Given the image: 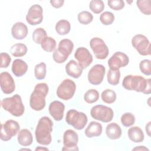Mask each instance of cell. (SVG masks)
I'll return each mask as SVG.
<instances>
[{"instance_id": "6da1fadb", "label": "cell", "mask_w": 151, "mask_h": 151, "mask_svg": "<svg viewBox=\"0 0 151 151\" xmlns=\"http://www.w3.org/2000/svg\"><path fill=\"white\" fill-rule=\"evenodd\" d=\"M122 86L127 90L142 92L146 94L151 93V80L135 75H127L123 78Z\"/></svg>"}, {"instance_id": "7a4b0ae2", "label": "cell", "mask_w": 151, "mask_h": 151, "mask_svg": "<svg viewBox=\"0 0 151 151\" xmlns=\"http://www.w3.org/2000/svg\"><path fill=\"white\" fill-rule=\"evenodd\" d=\"M52 127V121L48 117H42L38 120L35 131L37 142L44 146L49 145L52 141L51 132Z\"/></svg>"}, {"instance_id": "3957f363", "label": "cell", "mask_w": 151, "mask_h": 151, "mask_svg": "<svg viewBox=\"0 0 151 151\" xmlns=\"http://www.w3.org/2000/svg\"><path fill=\"white\" fill-rule=\"evenodd\" d=\"M49 88L45 83L36 84L29 99V106L35 111H41L45 106V97L48 93Z\"/></svg>"}, {"instance_id": "277c9868", "label": "cell", "mask_w": 151, "mask_h": 151, "mask_svg": "<svg viewBox=\"0 0 151 151\" xmlns=\"http://www.w3.org/2000/svg\"><path fill=\"white\" fill-rule=\"evenodd\" d=\"M2 108L15 117L21 116L25 111V107L22 103L21 96L14 94L11 97H6L1 101Z\"/></svg>"}, {"instance_id": "5b68a950", "label": "cell", "mask_w": 151, "mask_h": 151, "mask_svg": "<svg viewBox=\"0 0 151 151\" xmlns=\"http://www.w3.org/2000/svg\"><path fill=\"white\" fill-rule=\"evenodd\" d=\"M65 121L68 124L72 126L75 129L80 130L84 128L88 119L87 115L83 112L71 109L67 112Z\"/></svg>"}, {"instance_id": "8992f818", "label": "cell", "mask_w": 151, "mask_h": 151, "mask_svg": "<svg viewBox=\"0 0 151 151\" xmlns=\"http://www.w3.org/2000/svg\"><path fill=\"white\" fill-rule=\"evenodd\" d=\"M90 114L95 120L104 123H108L112 120L114 116V112L111 108L102 104H99L91 108Z\"/></svg>"}, {"instance_id": "52a82bcc", "label": "cell", "mask_w": 151, "mask_h": 151, "mask_svg": "<svg viewBox=\"0 0 151 151\" xmlns=\"http://www.w3.org/2000/svg\"><path fill=\"white\" fill-rule=\"evenodd\" d=\"M76 90L75 83L68 78L64 80L58 86L57 96L64 100L71 99L74 95Z\"/></svg>"}, {"instance_id": "ba28073f", "label": "cell", "mask_w": 151, "mask_h": 151, "mask_svg": "<svg viewBox=\"0 0 151 151\" xmlns=\"http://www.w3.org/2000/svg\"><path fill=\"white\" fill-rule=\"evenodd\" d=\"M20 129L19 123L14 120H8L1 124L0 138L3 141H8L15 136Z\"/></svg>"}, {"instance_id": "9c48e42d", "label": "cell", "mask_w": 151, "mask_h": 151, "mask_svg": "<svg viewBox=\"0 0 151 151\" xmlns=\"http://www.w3.org/2000/svg\"><path fill=\"white\" fill-rule=\"evenodd\" d=\"M132 44L139 54L150 55V43L148 38L143 34H136L132 39Z\"/></svg>"}, {"instance_id": "30bf717a", "label": "cell", "mask_w": 151, "mask_h": 151, "mask_svg": "<svg viewBox=\"0 0 151 151\" xmlns=\"http://www.w3.org/2000/svg\"><path fill=\"white\" fill-rule=\"evenodd\" d=\"M90 46L97 59L104 60L107 57L109 54V48L101 38L99 37L91 38Z\"/></svg>"}, {"instance_id": "8fae6325", "label": "cell", "mask_w": 151, "mask_h": 151, "mask_svg": "<svg viewBox=\"0 0 151 151\" xmlns=\"http://www.w3.org/2000/svg\"><path fill=\"white\" fill-rule=\"evenodd\" d=\"M106 68L102 64H96L89 70L87 75L89 83L93 85L100 84L104 78Z\"/></svg>"}, {"instance_id": "7c38bea8", "label": "cell", "mask_w": 151, "mask_h": 151, "mask_svg": "<svg viewBox=\"0 0 151 151\" xmlns=\"http://www.w3.org/2000/svg\"><path fill=\"white\" fill-rule=\"evenodd\" d=\"M78 142V136L73 130L68 129L63 134V150H78L77 143Z\"/></svg>"}, {"instance_id": "4fadbf2b", "label": "cell", "mask_w": 151, "mask_h": 151, "mask_svg": "<svg viewBox=\"0 0 151 151\" xmlns=\"http://www.w3.org/2000/svg\"><path fill=\"white\" fill-rule=\"evenodd\" d=\"M43 20V9L38 4L32 5L26 15V21L31 25H36L41 23Z\"/></svg>"}, {"instance_id": "5bb4252c", "label": "cell", "mask_w": 151, "mask_h": 151, "mask_svg": "<svg viewBox=\"0 0 151 151\" xmlns=\"http://www.w3.org/2000/svg\"><path fill=\"white\" fill-rule=\"evenodd\" d=\"M129 63V57L120 51L114 53L108 60V65L110 70H119L121 67H126Z\"/></svg>"}, {"instance_id": "9a60e30c", "label": "cell", "mask_w": 151, "mask_h": 151, "mask_svg": "<svg viewBox=\"0 0 151 151\" xmlns=\"http://www.w3.org/2000/svg\"><path fill=\"white\" fill-rule=\"evenodd\" d=\"M74 57L78 65L83 70L88 67L93 62V56L88 50L85 47L78 48L74 53Z\"/></svg>"}, {"instance_id": "2e32d148", "label": "cell", "mask_w": 151, "mask_h": 151, "mask_svg": "<svg viewBox=\"0 0 151 151\" xmlns=\"http://www.w3.org/2000/svg\"><path fill=\"white\" fill-rule=\"evenodd\" d=\"M0 85L2 92L6 94H11L15 91V81L11 75L6 71L0 74Z\"/></svg>"}, {"instance_id": "e0dca14e", "label": "cell", "mask_w": 151, "mask_h": 151, "mask_svg": "<svg viewBox=\"0 0 151 151\" xmlns=\"http://www.w3.org/2000/svg\"><path fill=\"white\" fill-rule=\"evenodd\" d=\"M64 109V104L62 102L58 100L52 101L48 107L50 114L56 121H60L63 119Z\"/></svg>"}, {"instance_id": "ac0fdd59", "label": "cell", "mask_w": 151, "mask_h": 151, "mask_svg": "<svg viewBox=\"0 0 151 151\" xmlns=\"http://www.w3.org/2000/svg\"><path fill=\"white\" fill-rule=\"evenodd\" d=\"M28 28L22 22H17L13 25L11 28V34L16 40H23L28 34Z\"/></svg>"}, {"instance_id": "d6986e66", "label": "cell", "mask_w": 151, "mask_h": 151, "mask_svg": "<svg viewBox=\"0 0 151 151\" xmlns=\"http://www.w3.org/2000/svg\"><path fill=\"white\" fill-rule=\"evenodd\" d=\"M65 69L66 73L69 76L74 78H79L83 73V69L74 60H70L66 64Z\"/></svg>"}, {"instance_id": "ffe728a7", "label": "cell", "mask_w": 151, "mask_h": 151, "mask_svg": "<svg viewBox=\"0 0 151 151\" xmlns=\"http://www.w3.org/2000/svg\"><path fill=\"white\" fill-rule=\"evenodd\" d=\"M11 69L12 73L16 77H22L27 71L28 64L21 59H16L12 63Z\"/></svg>"}, {"instance_id": "44dd1931", "label": "cell", "mask_w": 151, "mask_h": 151, "mask_svg": "<svg viewBox=\"0 0 151 151\" xmlns=\"http://www.w3.org/2000/svg\"><path fill=\"white\" fill-rule=\"evenodd\" d=\"M102 125L97 122L92 121L89 123L84 133L87 137L91 138L100 136L102 133Z\"/></svg>"}, {"instance_id": "7402d4cb", "label": "cell", "mask_w": 151, "mask_h": 151, "mask_svg": "<svg viewBox=\"0 0 151 151\" xmlns=\"http://www.w3.org/2000/svg\"><path fill=\"white\" fill-rule=\"evenodd\" d=\"M74 48V44L72 41L69 39H63L58 44V51L63 55L68 58V56L71 54Z\"/></svg>"}, {"instance_id": "603a6c76", "label": "cell", "mask_w": 151, "mask_h": 151, "mask_svg": "<svg viewBox=\"0 0 151 151\" xmlns=\"http://www.w3.org/2000/svg\"><path fill=\"white\" fill-rule=\"evenodd\" d=\"M122 132L120 126L116 123H111L109 124L106 128V134L107 137L111 140L119 139L122 135Z\"/></svg>"}, {"instance_id": "cb8c5ba5", "label": "cell", "mask_w": 151, "mask_h": 151, "mask_svg": "<svg viewBox=\"0 0 151 151\" xmlns=\"http://www.w3.org/2000/svg\"><path fill=\"white\" fill-rule=\"evenodd\" d=\"M17 140L19 144L22 146H30L33 142L32 133L28 129H23L19 132Z\"/></svg>"}, {"instance_id": "d4e9b609", "label": "cell", "mask_w": 151, "mask_h": 151, "mask_svg": "<svg viewBox=\"0 0 151 151\" xmlns=\"http://www.w3.org/2000/svg\"><path fill=\"white\" fill-rule=\"evenodd\" d=\"M129 139L134 143H140L144 140L145 136L143 130L138 126L130 127L127 132Z\"/></svg>"}, {"instance_id": "484cf974", "label": "cell", "mask_w": 151, "mask_h": 151, "mask_svg": "<svg viewBox=\"0 0 151 151\" xmlns=\"http://www.w3.org/2000/svg\"><path fill=\"white\" fill-rule=\"evenodd\" d=\"M27 47L23 43H16L10 48L11 54L15 57H21L25 55L27 52Z\"/></svg>"}, {"instance_id": "4316f807", "label": "cell", "mask_w": 151, "mask_h": 151, "mask_svg": "<svg viewBox=\"0 0 151 151\" xmlns=\"http://www.w3.org/2000/svg\"><path fill=\"white\" fill-rule=\"evenodd\" d=\"M55 31L61 35L67 34L71 29V25L68 21L66 19H61L55 24Z\"/></svg>"}, {"instance_id": "83f0119b", "label": "cell", "mask_w": 151, "mask_h": 151, "mask_svg": "<svg viewBox=\"0 0 151 151\" xmlns=\"http://www.w3.org/2000/svg\"><path fill=\"white\" fill-rule=\"evenodd\" d=\"M120 72L119 70H109L107 74L108 83L112 86H116L119 83Z\"/></svg>"}, {"instance_id": "f1b7e54d", "label": "cell", "mask_w": 151, "mask_h": 151, "mask_svg": "<svg viewBox=\"0 0 151 151\" xmlns=\"http://www.w3.org/2000/svg\"><path fill=\"white\" fill-rule=\"evenodd\" d=\"M102 101L107 104L113 103L116 100V93L111 89H106L101 94Z\"/></svg>"}, {"instance_id": "f546056e", "label": "cell", "mask_w": 151, "mask_h": 151, "mask_svg": "<svg viewBox=\"0 0 151 151\" xmlns=\"http://www.w3.org/2000/svg\"><path fill=\"white\" fill-rule=\"evenodd\" d=\"M47 73L46 64L41 62L35 65L34 68V76L37 80H43L45 78Z\"/></svg>"}, {"instance_id": "4dcf8cb0", "label": "cell", "mask_w": 151, "mask_h": 151, "mask_svg": "<svg viewBox=\"0 0 151 151\" xmlns=\"http://www.w3.org/2000/svg\"><path fill=\"white\" fill-rule=\"evenodd\" d=\"M40 45L44 51L50 52L55 50L56 47V41L52 37H47Z\"/></svg>"}, {"instance_id": "1f68e13d", "label": "cell", "mask_w": 151, "mask_h": 151, "mask_svg": "<svg viewBox=\"0 0 151 151\" xmlns=\"http://www.w3.org/2000/svg\"><path fill=\"white\" fill-rule=\"evenodd\" d=\"M136 4L140 11L145 15H150L151 14V1L150 0H138Z\"/></svg>"}, {"instance_id": "d6a6232c", "label": "cell", "mask_w": 151, "mask_h": 151, "mask_svg": "<svg viewBox=\"0 0 151 151\" xmlns=\"http://www.w3.org/2000/svg\"><path fill=\"white\" fill-rule=\"evenodd\" d=\"M32 40L38 44H41L42 41L47 37V34L44 29L42 28H36L32 33Z\"/></svg>"}, {"instance_id": "836d02e7", "label": "cell", "mask_w": 151, "mask_h": 151, "mask_svg": "<svg viewBox=\"0 0 151 151\" xmlns=\"http://www.w3.org/2000/svg\"><path fill=\"white\" fill-rule=\"evenodd\" d=\"M99 99V93L95 89H90L84 95V101L89 104L96 102Z\"/></svg>"}, {"instance_id": "e575fe53", "label": "cell", "mask_w": 151, "mask_h": 151, "mask_svg": "<svg viewBox=\"0 0 151 151\" xmlns=\"http://www.w3.org/2000/svg\"><path fill=\"white\" fill-rule=\"evenodd\" d=\"M89 8L94 14H100L104 8V4L101 0H92L90 2Z\"/></svg>"}, {"instance_id": "d590c367", "label": "cell", "mask_w": 151, "mask_h": 151, "mask_svg": "<svg viewBox=\"0 0 151 151\" xmlns=\"http://www.w3.org/2000/svg\"><path fill=\"white\" fill-rule=\"evenodd\" d=\"M78 21L83 25H87L92 22L93 19V15L88 11H83L78 14Z\"/></svg>"}, {"instance_id": "8d00e7d4", "label": "cell", "mask_w": 151, "mask_h": 151, "mask_svg": "<svg viewBox=\"0 0 151 151\" xmlns=\"http://www.w3.org/2000/svg\"><path fill=\"white\" fill-rule=\"evenodd\" d=\"M122 124L126 127L132 126L134 124L135 117L134 116L129 112L125 113L122 115L120 118Z\"/></svg>"}, {"instance_id": "74e56055", "label": "cell", "mask_w": 151, "mask_h": 151, "mask_svg": "<svg viewBox=\"0 0 151 151\" xmlns=\"http://www.w3.org/2000/svg\"><path fill=\"white\" fill-rule=\"evenodd\" d=\"M100 21L104 25H111L114 21V15L110 11H105L100 15Z\"/></svg>"}, {"instance_id": "f35d334b", "label": "cell", "mask_w": 151, "mask_h": 151, "mask_svg": "<svg viewBox=\"0 0 151 151\" xmlns=\"http://www.w3.org/2000/svg\"><path fill=\"white\" fill-rule=\"evenodd\" d=\"M139 69L140 71L146 76L151 74V63L150 60L145 59L139 63Z\"/></svg>"}, {"instance_id": "ab89813d", "label": "cell", "mask_w": 151, "mask_h": 151, "mask_svg": "<svg viewBox=\"0 0 151 151\" xmlns=\"http://www.w3.org/2000/svg\"><path fill=\"white\" fill-rule=\"evenodd\" d=\"M107 4L111 9L115 11L121 10L124 7V2L122 0H110Z\"/></svg>"}, {"instance_id": "60d3db41", "label": "cell", "mask_w": 151, "mask_h": 151, "mask_svg": "<svg viewBox=\"0 0 151 151\" xmlns=\"http://www.w3.org/2000/svg\"><path fill=\"white\" fill-rule=\"evenodd\" d=\"M11 61V58L6 52L1 53V68H7Z\"/></svg>"}, {"instance_id": "b9f144b4", "label": "cell", "mask_w": 151, "mask_h": 151, "mask_svg": "<svg viewBox=\"0 0 151 151\" xmlns=\"http://www.w3.org/2000/svg\"><path fill=\"white\" fill-rule=\"evenodd\" d=\"M52 58L54 61L58 64L64 63L68 58V57L61 55L57 49H55L52 54Z\"/></svg>"}, {"instance_id": "7bdbcfd3", "label": "cell", "mask_w": 151, "mask_h": 151, "mask_svg": "<svg viewBox=\"0 0 151 151\" xmlns=\"http://www.w3.org/2000/svg\"><path fill=\"white\" fill-rule=\"evenodd\" d=\"M50 2L53 7L55 8H59L63 5L64 3V0H51Z\"/></svg>"}, {"instance_id": "ee69618b", "label": "cell", "mask_w": 151, "mask_h": 151, "mask_svg": "<svg viewBox=\"0 0 151 151\" xmlns=\"http://www.w3.org/2000/svg\"><path fill=\"white\" fill-rule=\"evenodd\" d=\"M146 131L149 136H150V122H149L146 126Z\"/></svg>"}, {"instance_id": "f6af8a7d", "label": "cell", "mask_w": 151, "mask_h": 151, "mask_svg": "<svg viewBox=\"0 0 151 151\" xmlns=\"http://www.w3.org/2000/svg\"><path fill=\"white\" fill-rule=\"evenodd\" d=\"M133 150H149V149L147 147H145L144 146H139L138 147H136L133 149Z\"/></svg>"}, {"instance_id": "bcb514c9", "label": "cell", "mask_w": 151, "mask_h": 151, "mask_svg": "<svg viewBox=\"0 0 151 151\" xmlns=\"http://www.w3.org/2000/svg\"><path fill=\"white\" fill-rule=\"evenodd\" d=\"M48 150V149L46 148V147H37L35 149V150Z\"/></svg>"}, {"instance_id": "7dc6e473", "label": "cell", "mask_w": 151, "mask_h": 151, "mask_svg": "<svg viewBox=\"0 0 151 151\" xmlns=\"http://www.w3.org/2000/svg\"><path fill=\"white\" fill-rule=\"evenodd\" d=\"M21 150H31V149H21Z\"/></svg>"}]
</instances>
